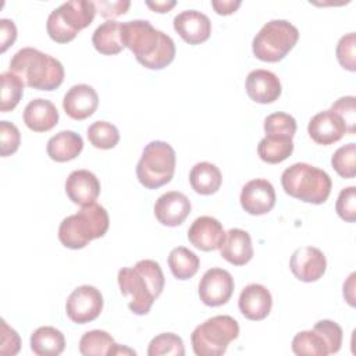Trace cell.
I'll return each instance as SVG.
<instances>
[{
  "mask_svg": "<svg viewBox=\"0 0 356 356\" xmlns=\"http://www.w3.org/2000/svg\"><path fill=\"white\" fill-rule=\"evenodd\" d=\"M121 40L138 63L149 70H163L175 57V43L146 19L121 22Z\"/></svg>",
  "mask_w": 356,
  "mask_h": 356,
  "instance_id": "cell-1",
  "label": "cell"
},
{
  "mask_svg": "<svg viewBox=\"0 0 356 356\" xmlns=\"http://www.w3.org/2000/svg\"><path fill=\"white\" fill-rule=\"evenodd\" d=\"M120 291L129 296L128 307L138 316L147 314L164 289V274L154 260H139L134 267H124L117 275Z\"/></svg>",
  "mask_w": 356,
  "mask_h": 356,
  "instance_id": "cell-2",
  "label": "cell"
},
{
  "mask_svg": "<svg viewBox=\"0 0 356 356\" xmlns=\"http://www.w3.org/2000/svg\"><path fill=\"white\" fill-rule=\"evenodd\" d=\"M10 71L18 75L25 86L38 90H54L64 81L60 60L33 47L18 50L10 61Z\"/></svg>",
  "mask_w": 356,
  "mask_h": 356,
  "instance_id": "cell-3",
  "label": "cell"
},
{
  "mask_svg": "<svg viewBox=\"0 0 356 356\" xmlns=\"http://www.w3.org/2000/svg\"><path fill=\"white\" fill-rule=\"evenodd\" d=\"M110 225L108 213L93 202L81 207L76 214L65 217L58 227V239L68 249H82L90 241L104 236Z\"/></svg>",
  "mask_w": 356,
  "mask_h": 356,
  "instance_id": "cell-4",
  "label": "cell"
},
{
  "mask_svg": "<svg viewBox=\"0 0 356 356\" xmlns=\"http://www.w3.org/2000/svg\"><path fill=\"white\" fill-rule=\"evenodd\" d=\"M281 185L286 195L313 204L324 203L332 188L330 175L307 163H295L284 170Z\"/></svg>",
  "mask_w": 356,
  "mask_h": 356,
  "instance_id": "cell-5",
  "label": "cell"
},
{
  "mask_svg": "<svg viewBox=\"0 0 356 356\" xmlns=\"http://www.w3.org/2000/svg\"><path fill=\"white\" fill-rule=\"evenodd\" d=\"M96 7L89 0L65 1L54 8L47 17L46 29L56 43H68L75 39L79 31L89 26L95 18Z\"/></svg>",
  "mask_w": 356,
  "mask_h": 356,
  "instance_id": "cell-6",
  "label": "cell"
},
{
  "mask_svg": "<svg viewBox=\"0 0 356 356\" xmlns=\"http://www.w3.org/2000/svg\"><path fill=\"white\" fill-rule=\"evenodd\" d=\"M175 163V150L170 143L152 140L145 146L136 164L138 181L147 189H157L172 179Z\"/></svg>",
  "mask_w": 356,
  "mask_h": 356,
  "instance_id": "cell-7",
  "label": "cell"
},
{
  "mask_svg": "<svg viewBox=\"0 0 356 356\" xmlns=\"http://www.w3.org/2000/svg\"><path fill=\"white\" fill-rule=\"evenodd\" d=\"M299 31L286 19H271L261 26L252 42L256 58L266 63L281 61L296 44Z\"/></svg>",
  "mask_w": 356,
  "mask_h": 356,
  "instance_id": "cell-8",
  "label": "cell"
},
{
  "mask_svg": "<svg viewBox=\"0 0 356 356\" xmlns=\"http://www.w3.org/2000/svg\"><path fill=\"white\" fill-rule=\"evenodd\" d=\"M238 335L239 325L234 317L227 314L214 316L192 331L191 343L197 356H221Z\"/></svg>",
  "mask_w": 356,
  "mask_h": 356,
  "instance_id": "cell-9",
  "label": "cell"
},
{
  "mask_svg": "<svg viewBox=\"0 0 356 356\" xmlns=\"http://www.w3.org/2000/svg\"><path fill=\"white\" fill-rule=\"evenodd\" d=\"M102 310L103 295L92 285H81L75 288L65 303L67 316L76 324H86L96 320Z\"/></svg>",
  "mask_w": 356,
  "mask_h": 356,
  "instance_id": "cell-10",
  "label": "cell"
},
{
  "mask_svg": "<svg viewBox=\"0 0 356 356\" xmlns=\"http://www.w3.org/2000/svg\"><path fill=\"white\" fill-rule=\"evenodd\" d=\"M232 275L220 267L207 270L199 282V298L206 306L217 307L225 305L234 293Z\"/></svg>",
  "mask_w": 356,
  "mask_h": 356,
  "instance_id": "cell-11",
  "label": "cell"
},
{
  "mask_svg": "<svg viewBox=\"0 0 356 356\" xmlns=\"http://www.w3.org/2000/svg\"><path fill=\"white\" fill-rule=\"evenodd\" d=\"M239 200L246 213L252 216L267 214L275 204V191L270 181L256 178L243 185Z\"/></svg>",
  "mask_w": 356,
  "mask_h": 356,
  "instance_id": "cell-12",
  "label": "cell"
},
{
  "mask_svg": "<svg viewBox=\"0 0 356 356\" xmlns=\"http://www.w3.org/2000/svg\"><path fill=\"white\" fill-rule=\"evenodd\" d=\"M292 274L303 282H314L320 280L327 268L324 253L314 246L298 248L289 260Z\"/></svg>",
  "mask_w": 356,
  "mask_h": 356,
  "instance_id": "cell-13",
  "label": "cell"
},
{
  "mask_svg": "<svg viewBox=\"0 0 356 356\" xmlns=\"http://www.w3.org/2000/svg\"><path fill=\"white\" fill-rule=\"evenodd\" d=\"M309 136L323 146L332 145L348 134L343 120L331 110H324L312 117L307 125Z\"/></svg>",
  "mask_w": 356,
  "mask_h": 356,
  "instance_id": "cell-14",
  "label": "cell"
},
{
  "mask_svg": "<svg viewBox=\"0 0 356 356\" xmlns=\"http://www.w3.org/2000/svg\"><path fill=\"white\" fill-rule=\"evenodd\" d=\"M174 29L188 44H200L210 38L211 22L197 10H185L174 17Z\"/></svg>",
  "mask_w": 356,
  "mask_h": 356,
  "instance_id": "cell-15",
  "label": "cell"
},
{
  "mask_svg": "<svg viewBox=\"0 0 356 356\" xmlns=\"http://www.w3.org/2000/svg\"><path fill=\"white\" fill-rule=\"evenodd\" d=\"M191 213V200L178 191L163 193L154 203V216L157 221L167 227L181 225Z\"/></svg>",
  "mask_w": 356,
  "mask_h": 356,
  "instance_id": "cell-16",
  "label": "cell"
},
{
  "mask_svg": "<svg viewBox=\"0 0 356 356\" xmlns=\"http://www.w3.org/2000/svg\"><path fill=\"white\" fill-rule=\"evenodd\" d=\"M224 238L225 231L222 228V224L217 218L210 216L197 217L188 229L189 242L203 252L220 249Z\"/></svg>",
  "mask_w": 356,
  "mask_h": 356,
  "instance_id": "cell-17",
  "label": "cell"
},
{
  "mask_svg": "<svg viewBox=\"0 0 356 356\" xmlns=\"http://www.w3.org/2000/svg\"><path fill=\"white\" fill-rule=\"evenodd\" d=\"M99 106L97 92L86 83L74 85L68 89L63 99V108L65 114L72 118L82 121L90 117Z\"/></svg>",
  "mask_w": 356,
  "mask_h": 356,
  "instance_id": "cell-18",
  "label": "cell"
},
{
  "mask_svg": "<svg viewBox=\"0 0 356 356\" xmlns=\"http://www.w3.org/2000/svg\"><path fill=\"white\" fill-rule=\"evenodd\" d=\"M238 306L241 313L252 321L264 320L273 306V298L270 291L260 284L246 285L238 299Z\"/></svg>",
  "mask_w": 356,
  "mask_h": 356,
  "instance_id": "cell-19",
  "label": "cell"
},
{
  "mask_svg": "<svg viewBox=\"0 0 356 356\" xmlns=\"http://www.w3.org/2000/svg\"><path fill=\"white\" fill-rule=\"evenodd\" d=\"M246 93L248 96L260 104L275 102L282 92L278 76L268 70H253L246 76Z\"/></svg>",
  "mask_w": 356,
  "mask_h": 356,
  "instance_id": "cell-20",
  "label": "cell"
},
{
  "mask_svg": "<svg viewBox=\"0 0 356 356\" xmlns=\"http://www.w3.org/2000/svg\"><path fill=\"white\" fill-rule=\"evenodd\" d=\"M65 193L75 204L93 203L100 195V182L89 170H75L65 181Z\"/></svg>",
  "mask_w": 356,
  "mask_h": 356,
  "instance_id": "cell-21",
  "label": "cell"
},
{
  "mask_svg": "<svg viewBox=\"0 0 356 356\" xmlns=\"http://www.w3.org/2000/svg\"><path fill=\"white\" fill-rule=\"evenodd\" d=\"M220 254L234 266H245L253 257V246L250 235L241 228H231L225 232Z\"/></svg>",
  "mask_w": 356,
  "mask_h": 356,
  "instance_id": "cell-22",
  "label": "cell"
},
{
  "mask_svg": "<svg viewBox=\"0 0 356 356\" xmlns=\"http://www.w3.org/2000/svg\"><path fill=\"white\" fill-rule=\"evenodd\" d=\"M24 122L33 132H47L58 122V110L47 99H33L24 110Z\"/></svg>",
  "mask_w": 356,
  "mask_h": 356,
  "instance_id": "cell-23",
  "label": "cell"
},
{
  "mask_svg": "<svg viewBox=\"0 0 356 356\" xmlns=\"http://www.w3.org/2000/svg\"><path fill=\"white\" fill-rule=\"evenodd\" d=\"M83 149V139L79 134L74 131H60L54 136H51L47 142L46 152L47 156L57 161L65 163L74 160Z\"/></svg>",
  "mask_w": 356,
  "mask_h": 356,
  "instance_id": "cell-24",
  "label": "cell"
},
{
  "mask_svg": "<svg viewBox=\"0 0 356 356\" xmlns=\"http://www.w3.org/2000/svg\"><path fill=\"white\" fill-rule=\"evenodd\" d=\"M222 182L221 171L217 165L209 161L196 163L189 172V184L199 195L216 193Z\"/></svg>",
  "mask_w": 356,
  "mask_h": 356,
  "instance_id": "cell-25",
  "label": "cell"
},
{
  "mask_svg": "<svg viewBox=\"0 0 356 356\" xmlns=\"http://www.w3.org/2000/svg\"><path fill=\"white\" fill-rule=\"evenodd\" d=\"M64 348L65 338L54 327H39L31 335V349L38 356H57L63 353Z\"/></svg>",
  "mask_w": 356,
  "mask_h": 356,
  "instance_id": "cell-26",
  "label": "cell"
},
{
  "mask_svg": "<svg viewBox=\"0 0 356 356\" xmlns=\"http://www.w3.org/2000/svg\"><path fill=\"white\" fill-rule=\"evenodd\" d=\"M95 49L104 56H114L122 51L124 44L121 40V22L108 19L99 25L92 36Z\"/></svg>",
  "mask_w": 356,
  "mask_h": 356,
  "instance_id": "cell-27",
  "label": "cell"
},
{
  "mask_svg": "<svg viewBox=\"0 0 356 356\" xmlns=\"http://www.w3.org/2000/svg\"><path fill=\"white\" fill-rule=\"evenodd\" d=\"M292 352L299 356H327L330 345L321 331L316 327L298 332L292 339Z\"/></svg>",
  "mask_w": 356,
  "mask_h": 356,
  "instance_id": "cell-28",
  "label": "cell"
},
{
  "mask_svg": "<svg viewBox=\"0 0 356 356\" xmlns=\"http://www.w3.org/2000/svg\"><path fill=\"white\" fill-rule=\"evenodd\" d=\"M293 152L292 138L266 135L257 145L259 157L268 164H278L286 160Z\"/></svg>",
  "mask_w": 356,
  "mask_h": 356,
  "instance_id": "cell-29",
  "label": "cell"
},
{
  "mask_svg": "<svg viewBox=\"0 0 356 356\" xmlns=\"http://www.w3.org/2000/svg\"><path fill=\"white\" fill-rule=\"evenodd\" d=\"M168 267L172 273V275L177 280H189L192 278L200 266L199 257L196 253L189 250L188 248L184 246H177L174 248L170 254H168Z\"/></svg>",
  "mask_w": 356,
  "mask_h": 356,
  "instance_id": "cell-30",
  "label": "cell"
},
{
  "mask_svg": "<svg viewBox=\"0 0 356 356\" xmlns=\"http://www.w3.org/2000/svg\"><path fill=\"white\" fill-rule=\"evenodd\" d=\"M115 345L114 338L107 331L92 330L81 337L79 352L83 356H111Z\"/></svg>",
  "mask_w": 356,
  "mask_h": 356,
  "instance_id": "cell-31",
  "label": "cell"
},
{
  "mask_svg": "<svg viewBox=\"0 0 356 356\" xmlns=\"http://www.w3.org/2000/svg\"><path fill=\"white\" fill-rule=\"evenodd\" d=\"M1 81V97H0V111L7 113L14 110L22 95H24V81L11 71H6L0 75Z\"/></svg>",
  "mask_w": 356,
  "mask_h": 356,
  "instance_id": "cell-32",
  "label": "cell"
},
{
  "mask_svg": "<svg viewBox=\"0 0 356 356\" xmlns=\"http://www.w3.org/2000/svg\"><path fill=\"white\" fill-rule=\"evenodd\" d=\"M88 140L96 149H113L120 140V132L117 127L107 121H96L89 125L86 131Z\"/></svg>",
  "mask_w": 356,
  "mask_h": 356,
  "instance_id": "cell-33",
  "label": "cell"
},
{
  "mask_svg": "<svg viewBox=\"0 0 356 356\" xmlns=\"http://www.w3.org/2000/svg\"><path fill=\"white\" fill-rule=\"evenodd\" d=\"M149 356H161V355H174L184 356L185 348L181 337L172 332H163L156 335L147 348Z\"/></svg>",
  "mask_w": 356,
  "mask_h": 356,
  "instance_id": "cell-34",
  "label": "cell"
},
{
  "mask_svg": "<svg viewBox=\"0 0 356 356\" xmlns=\"http://www.w3.org/2000/svg\"><path fill=\"white\" fill-rule=\"evenodd\" d=\"M356 145L348 143L335 150L331 157L332 168L342 178H353L356 175Z\"/></svg>",
  "mask_w": 356,
  "mask_h": 356,
  "instance_id": "cell-35",
  "label": "cell"
},
{
  "mask_svg": "<svg viewBox=\"0 0 356 356\" xmlns=\"http://www.w3.org/2000/svg\"><path fill=\"white\" fill-rule=\"evenodd\" d=\"M266 135L293 138L296 132V121L286 113H273L264 120Z\"/></svg>",
  "mask_w": 356,
  "mask_h": 356,
  "instance_id": "cell-36",
  "label": "cell"
},
{
  "mask_svg": "<svg viewBox=\"0 0 356 356\" xmlns=\"http://www.w3.org/2000/svg\"><path fill=\"white\" fill-rule=\"evenodd\" d=\"M356 36L355 32L343 35L337 44V60L342 68L353 72L356 71Z\"/></svg>",
  "mask_w": 356,
  "mask_h": 356,
  "instance_id": "cell-37",
  "label": "cell"
},
{
  "mask_svg": "<svg viewBox=\"0 0 356 356\" xmlns=\"http://www.w3.org/2000/svg\"><path fill=\"white\" fill-rule=\"evenodd\" d=\"M21 143L18 128L8 121H0V153L1 157L14 154Z\"/></svg>",
  "mask_w": 356,
  "mask_h": 356,
  "instance_id": "cell-38",
  "label": "cell"
},
{
  "mask_svg": "<svg viewBox=\"0 0 356 356\" xmlns=\"http://www.w3.org/2000/svg\"><path fill=\"white\" fill-rule=\"evenodd\" d=\"M335 210L342 220L348 222H355L356 220V188L355 186L343 188L339 192L335 203Z\"/></svg>",
  "mask_w": 356,
  "mask_h": 356,
  "instance_id": "cell-39",
  "label": "cell"
},
{
  "mask_svg": "<svg viewBox=\"0 0 356 356\" xmlns=\"http://www.w3.org/2000/svg\"><path fill=\"white\" fill-rule=\"evenodd\" d=\"M356 99L355 96H343L339 97L331 106V111L337 113L345 122L348 134H355L356 131V108H355Z\"/></svg>",
  "mask_w": 356,
  "mask_h": 356,
  "instance_id": "cell-40",
  "label": "cell"
},
{
  "mask_svg": "<svg viewBox=\"0 0 356 356\" xmlns=\"http://www.w3.org/2000/svg\"><path fill=\"white\" fill-rule=\"evenodd\" d=\"M314 327L318 328L324 335V338L327 339L330 345V355L337 353L342 345V337H343L342 328L332 320H320L314 324Z\"/></svg>",
  "mask_w": 356,
  "mask_h": 356,
  "instance_id": "cell-41",
  "label": "cell"
},
{
  "mask_svg": "<svg viewBox=\"0 0 356 356\" xmlns=\"http://www.w3.org/2000/svg\"><path fill=\"white\" fill-rule=\"evenodd\" d=\"M21 348V339L15 330L8 327L6 320H1V341H0V353L1 355H17Z\"/></svg>",
  "mask_w": 356,
  "mask_h": 356,
  "instance_id": "cell-42",
  "label": "cell"
},
{
  "mask_svg": "<svg viewBox=\"0 0 356 356\" xmlns=\"http://www.w3.org/2000/svg\"><path fill=\"white\" fill-rule=\"evenodd\" d=\"M96 11L103 17V18H115L122 14H125L131 6L129 1H106V0H97L93 1Z\"/></svg>",
  "mask_w": 356,
  "mask_h": 356,
  "instance_id": "cell-43",
  "label": "cell"
},
{
  "mask_svg": "<svg viewBox=\"0 0 356 356\" xmlns=\"http://www.w3.org/2000/svg\"><path fill=\"white\" fill-rule=\"evenodd\" d=\"M17 39V26L11 19H0V51L4 53Z\"/></svg>",
  "mask_w": 356,
  "mask_h": 356,
  "instance_id": "cell-44",
  "label": "cell"
},
{
  "mask_svg": "<svg viewBox=\"0 0 356 356\" xmlns=\"http://www.w3.org/2000/svg\"><path fill=\"white\" fill-rule=\"evenodd\" d=\"M241 6V1L234 0H220V1H211V7L214 11L220 15H229L235 13Z\"/></svg>",
  "mask_w": 356,
  "mask_h": 356,
  "instance_id": "cell-45",
  "label": "cell"
},
{
  "mask_svg": "<svg viewBox=\"0 0 356 356\" xmlns=\"http://www.w3.org/2000/svg\"><path fill=\"white\" fill-rule=\"evenodd\" d=\"M343 298L350 306H355V273H352L346 282H343Z\"/></svg>",
  "mask_w": 356,
  "mask_h": 356,
  "instance_id": "cell-46",
  "label": "cell"
},
{
  "mask_svg": "<svg viewBox=\"0 0 356 356\" xmlns=\"http://www.w3.org/2000/svg\"><path fill=\"white\" fill-rule=\"evenodd\" d=\"M177 3L174 0H164V1H146V6L153 10L154 13H168Z\"/></svg>",
  "mask_w": 356,
  "mask_h": 356,
  "instance_id": "cell-47",
  "label": "cell"
}]
</instances>
